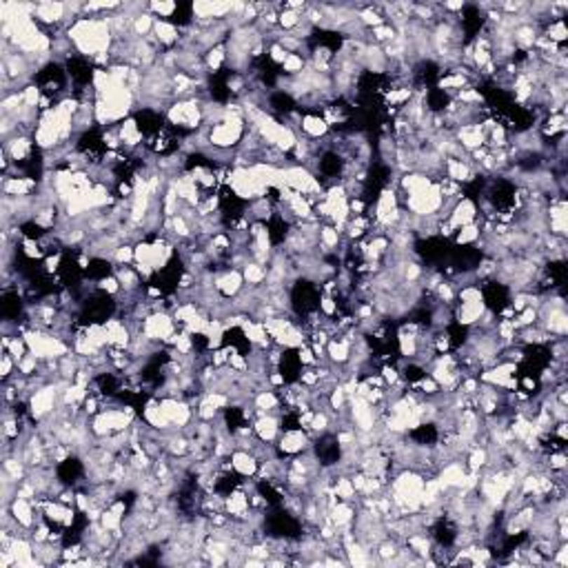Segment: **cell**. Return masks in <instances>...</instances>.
Here are the masks:
<instances>
[{"instance_id":"obj_4","label":"cell","mask_w":568,"mask_h":568,"mask_svg":"<svg viewBox=\"0 0 568 568\" xmlns=\"http://www.w3.org/2000/svg\"><path fill=\"white\" fill-rule=\"evenodd\" d=\"M213 287L222 297H236L245 287V278H242V271H238V269H222V271L215 273Z\"/></svg>"},{"instance_id":"obj_5","label":"cell","mask_w":568,"mask_h":568,"mask_svg":"<svg viewBox=\"0 0 568 568\" xmlns=\"http://www.w3.org/2000/svg\"><path fill=\"white\" fill-rule=\"evenodd\" d=\"M486 311V302L484 300H475V302H457L455 309H453V316H455V322L459 327H473Z\"/></svg>"},{"instance_id":"obj_8","label":"cell","mask_w":568,"mask_h":568,"mask_svg":"<svg viewBox=\"0 0 568 568\" xmlns=\"http://www.w3.org/2000/svg\"><path fill=\"white\" fill-rule=\"evenodd\" d=\"M478 215H480V213H478L475 202H473L471 198H462V200H459L457 205L453 207V211H451V215H449V224L457 231L459 226L475 222Z\"/></svg>"},{"instance_id":"obj_17","label":"cell","mask_w":568,"mask_h":568,"mask_svg":"<svg viewBox=\"0 0 568 568\" xmlns=\"http://www.w3.org/2000/svg\"><path fill=\"white\" fill-rule=\"evenodd\" d=\"M13 367H16V360H13L5 351L3 360H0V375H3V380H9L11 373H13Z\"/></svg>"},{"instance_id":"obj_7","label":"cell","mask_w":568,"mask_h":568,"mask_svg":"<svg viewBox=\"0 0 568 568\" xmlns=\"http://www.w3.org/2000/svg\"><path fill=\"white\" fill-rule=\"evenodd\" d=\"M331 133V127L327 125L320 114H304L302 116V125H300V136L309 140H324Z\"/></svg>"},{"instance_id":"obj_13","label":"cell","mask_w":568,"mask_h":568,"mask_svg":"<svg viewBox=\"0 0 568 568\" xmlns=\"http://www.w3.org/2000/svg\"><path fill=\"white\" fill-rule=\"evenodd\" d=\"M242 278H245L247 284L258 287V284H262L266 280V269H264V264H258V262L251 260L245 269H242Z\"/></svg>"},{"instance_id":"obj_3","label":"cell","mask_w":568,"mask_h":568,"mask_svg":"<svg viewBox=\"0 0 568 568\" xmlns=\"http://www.w3.org/2000/svg\"><path fill=\"white\" fill-rule=\"evenodd\" d=\"M276 446H278L280 455H297V453L311 449V446H313V440H311L309 431H304V428H289V431L282 433Z\"/></svg>"},{"instance_id":"obj_16","label":"cell","mask_w":568,"mask_h":568,"mask_svg":"<svg viewBox=\"0 0 568 568\" xmlns=\"http://www.w3.org/2000/svg\"><path fill=\"white\" fill-rule=\"evenodd\" d=\"M136 260V247L133 245H120L114 253V264L123 266V264H131Z\"/></svg>"},{"instance_id":"obj_12","label":"cell","mask_w":568,"mask_h":568,"mask_svg":"<svg viewBox=\"0 0 568 568\" xmlns=\"http://www.w3.org/2000/svg\"><path fill=\"white\" fill-rule=\"evenodd\" d=\"M226 62V45H218L205 53V67L209 74H218Z\"/></svg>"},{"instance_id":"obj_11","label":"cell","mask_w":568,"mask_h":568,"mask_svg":"<svg viewBox=\"0 0 568 568\" xmlns=\"http://www.w3.org/2000/svg\"><path fill=\"white\" fill-rule=\"evenodd\" d=\"M478 242H480V224H478V218H475V222L459 226L457 231H455V245H459V247L478 245Z\"/></svg>"},{"instance_id":"obj_6","label":"cell","mask_w":568,"mask_h":568,"mask_svg":"<svg viewBox=\"0 0 568 568\" xmlns=\"http://www.w3.org/2000/svg\"><path fill=\"white\" fill-rule=\"evenodd\" d=\"M253 431H255V435H258L262 442H276L278 435H280V431H282V424H280V415L276 413H264L260 417H255L253 420Z\"/></svg>"},{"instance_id":"obj_15","label":"cell","mask_w":568,"mask_h":568,"mask_svg":"<svg viewBox=\"0 0 568 568\" xmlns=\"http://www.w3.org/2000/svg\"><path fill=\"white\" fill-rule=\"evenodd\" d=\"M304 67H306V60L300 56V53H289L287 60L282 62L280 69H282L284 76H291L293 78V76H300L304 72Z\"/></svg>"},{"instance_id":"obj_10","label":"cell","mask_w":568,"mask_h":568,"mask_svg":"<svg viewBox=\"0 0 568 568\" xmlns=\"http://www.w3.org/2000/svg\"><path fill=\"white\" fill-rule=\"evenodd\" d=\"M154 36L158 38V43H160L162 47H165V49H173L175 45L180 43V29H178V25L171 22V20H160V18H156Z\"/></svg>"},{"instance_id":"obj_18","label":"cell","mask_w":568,"mask_h":568,"mask_svg":"<svg viewBox=\"0 0 568 568\" xmlns=\"http://www.w3.org/2000/svg\"><path fill=\"white\" fill-rule=\"evenodd\" d=\"M522 386L526 388V393H531V395H533V393H535V388H537V380H535V377H531V375H526L524 380H522Z\"/></svg>"},{"instance_id":"obj_9","label":"cell","mask_w":568,"mask_h":568,"mask_svg":"<svg viewBox=\"0 0 568 568\" xmlns=\"http://www.w3.org/2000/svg\"><path fill=\"white\" fill-rule=\"evenodd\" d=\"M231 464H234V471L238 473L240 478H253L258 475V457H255L251 451H234L231 453Z\"/></svg>"},{"instance_id":"obj_1","label":"cell","mask_w":568,"mask_h":568,"mask_svg":"<svg viewBox=\"0 0 568 568\" xmlns=\"http://www.w3.org/2000/svg\"><path fill=\"white\" fill-rule=\"evenodd\" d=\"M247 131V125H245V118H234V116H226V120H222L220 125L211 127V133H209V140H211V147L215 149H236L245 136Z\"/></svg>"},{"instance_id":"obj_2","label":"cell","mask_w":568,"mask_h":568,"mask_svg":"<svg viewBox=\"0 0 568 568\" xmlns=\"http://www.w3.org/2000/svg\"><path fill=\"white\" fill-rule=\"evenodd\" d=\"M160 409L162 413L167 415V420L175 426V428H184L187 424H191V404L182 398H162L160 400Z\"/></svg>"},{"instance_id":"obj_14","label":"cell","mask_w":568,"mask_h":568,"mask_svg":"<svg viewBox=\"0 0 568 568\" xmlns=\"http://www.w3.org/2000/svg\"><path fill=\"white\" fill-rule=\"evenodd\" d=\"M542 36H546L550 43H555V45H566V40H568V29H566V22L564 20H555V22H550L546 29L542 32Z\"/></svg>"}]
</instances>
